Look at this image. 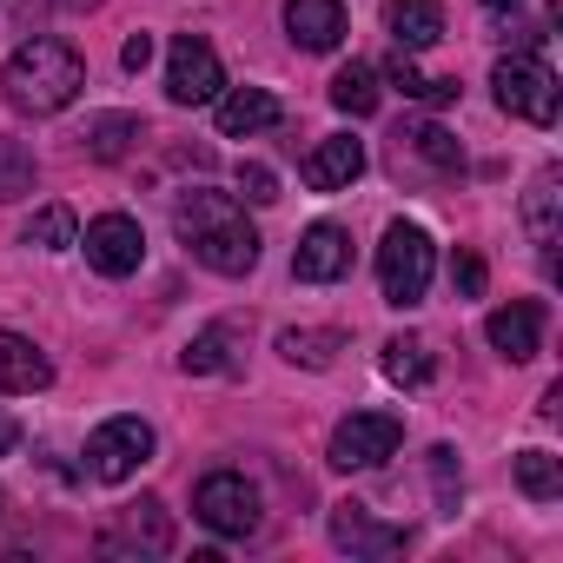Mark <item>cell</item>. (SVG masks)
I'll use <instances>...</instances> for the list:
<instances>
[{
  "instance_id": "14",
  "label": "cell",
  "mask_w": 563,
  "mask_h": 563,
  "mask_svg": "<svg viewBox=\"0 0 563 563\" xmlns=\"http://www.w3.org/2000/svg\"><path fill=\"white\" fill-rule=\"evenodd\" d=\"M286 34L306 54H332L345 41V0H286Z\"/></svg>"
},
{
  "instance_id": "8",
  "label": "cell",
  "mask_w": 563,
  "mask_h": 563,
  "mask_svg": "<svg viewBox=\"0 0 563 563\" xmlns=\"http://www.w3.org/2000/svg\"><path fill=\"white\" fill-rule=\"evenodd\" d=\"M146 457H153V424H146V418H107V424L87 438V471H93L100 484H126Z\"/></svg>"
},
{
  "instance_id": "3",
  "label": "cell",
  "mask_w": 563,
  "mask_h": 563,
  "mask_svg": "<svg viewBox=\"0 0 563 563\" xmlns=\"http://www.w3.org/2000/svg\"><path fill=\"white\" fill-rule=\"evenodd\" d=\"M431 272H438V245H431V232L411 225V219H398V225L385 232V245H378V286H385V306H398V312L424 306Z\"/></svg>"
},
{
  "instance_id": "15",
  "label": "cell",
  "mask_w": 563,
  "mask_h": 563,
  "mask_svg": "<svg viewBox=\"0 0 563 563\" xmlns=\"http://www.w3.org/2000/svg\"><path fill=\"white\" fill-rule=\"evenodd\" d=\"M299 173H306V186H312V192H345V186L365 173V146H358L352 133H332V140H319V146L306 153V166H299Z\"/></svg>"
},
{
  "instance_id": "5",
  "label": "cell",
  "mask_w": 563,
  "mask_h": 563,
  "mask_svg": "<svg viewBox=\"0 0 563 563\" xmlns=\"http://www.w3.org/2000/svg\"><path fill=\"white\" fill-rule=\"evenodd\" d=\"M490 87H497V107H504L510 120L556 126V74H550L543 54H504L497 74H490Z\"/></svg>"
},
{
  "instance_id": "6",
  "label": "cell",
  "mask_w": 563,
  "mask_h": 563,
  "mask_svg": "<svg viewBox=\"0 0 563 563\" xmlns=\"http://www.w3.org/2000/svg\"><path fill=\"white\" fill-rule=\"evenodd\" d=\"M398 444H405V418H391V411H352L332 431L325 464L332 471H378L385 457H398Z\"/></svg>"
},
{
  "instance_id": "9",
  "label": "cell",
  "mask_w": 563,
  "mask_h": 563,
  "mask_svg": "<svg viewBox=\"0 0 563 563\" xmlns=\"http://www.w3.org/2000/svg\"><path fill=\"white\" fill-rule=\"evenodd\" d=\"M166 550H173V517L159 497L120 504L113 523L100 530V556H166Z\"/></svg>"
},
{
  "instance_id": "11",
  "label": "cell",
  "mask_w": 563,
  "mask_h": 563,
  "mask_svg": "<svg viewBox=\"0 0 563 563\" xmlns=\"http://www.w3.org/2000/svg\"><path fill=\"white\" fill-rule=\"evenodd\" d=\"M332 543L339 550H352V556H398L405 543H411V530L405 523H378L372 517V504H332Z\"/></svg>"
},
{
  "instance_id": "12",
  "label": "cell",
  "mask_w": 563,
  "mask_h": 563,
  "mask_svg": "<svg viewBox=\"0 0 563 563\" xmlns=\"http://www.w3.org/2000/svg\"><path fill=\"white\" fill-rule=\"evenodd\" d=\"M352 272V232L319 219L299 232V252H292V278H306V286H332V278Z\"/></svg>"
},
{
  "instance_id": "37",
  "label": "cell",
  "mask_w": 563,
  "mask_h": 563,
  "mask_svg": "<svg viewBox=\"0 0 563 563\" xmlns=\"http://www.w3.org/2000/svg\"><path fill=\"white\" fill-rule=\"evenodd\" d=\"M0 510H8V490H0Z\"/></svg>"
},
{
  "instance_id": "27",
  "label": "cell",
  "mask_w": 563,
  "mask_h": 563,
  "mask_svg": "<svg viewBox=\"0 0 563 563\" xmlns=\"http://www.w3.org/2000/svg\"><path fill=\"white\" fill-rule=\"evenodd\" d=\"M21 245H41V252H74V245H80V219H74L67 206H47V212H34V219H27Z\"/></svg>"
},
{
  "instance_id": "7",
  "label": "cell",
  "mask_w": 563,
  "mask_h": 563,
  "mask_svg": "<svg viewBox=\"0 0 563 563\" xmlns=\"http://www.w3.org/2000/svg\"><path fill=\"white\" fill-rule=\"evenodd\" d=\"M219 93H225V67H219L212 41L179 34L173 54H166V100H173V107H212Z\"/></svg>"
},
{
  "instance_id": "17",
  "label": "cell",
  "mask_w": 563,
  "mask_h": 563,
  "mask_svg": "<svg viewBox=\"0 0 563 563\" xmlns=\"http://www.w3.org/2000/svg\"><path fill=\"white\" fill-rule=\"evenodd\" d=\"M385 34L405 54H424V47L444 41V8L438 0H385Z\"/></svg>"
},
{
  "instance_id": "34",
  "label": "cell",
  "mask_w": 563,
  "mask_h": 563,
  "mask_svg": "<svg viewBox=\"0 0 563 563\" xmlns=\"http://www.w3.org/2000/svg\"><path fill=\"white\" fill-rule=\"evenodd\" d=\"M14 444H21V424H14V418H8V411H0V457H8V451H14Z\"/></svg>"
},
{
  "instance_id": "35",
  "label": "cell",
  "mask_w": 563,
  "mask_h": 563,
  "mask_svg": "<svg viewBox=\"0 0 563 563\" xmlns=\"http://www.w3.org/2000/svg\"><path fill=\"white\" fill-rule=\"evenodd\" d=\"M510 8H523V0H484V14H510Z\"/></svg>"
},
{
  "instance_id": "1",
  "label": "cell",
  "mask_w": 563,
  "mask_h": 563,
  "mask_svg": "<svg viewBox=\"0 0 563 563\" xmlns=\"http://www.w3.org/2000/svg\"><path fill=\"white\" fill-rule=\"evenodd\" d=\"M173 232H179V245L206 265V272H219V278H245L252 265H258V232H252V219H245V206L232 199V192H179V206H173Z\"/></svg>"
},
{
  "instance_id": "32",
  "label": "cell",
  "mask_w": 563,
  "mask_h": 563,
  "mask_svg": "<svg viewBox=\"0 0 563 563\" xmlns=\"http://www.w3.org/2000/svg\"><path fill=\"white\" fill-rule=\"evenodd\" d=\"M484 278H490V272H484L477 252H457V258H451V286H457L464 299H484Z\"/></svg>"
},
{
  "instance_id": "31",
  "label": "cell",
  "mask_w": 563,
  "mask_h": 563,
  "mask_svg": "<svg viewBox=\"0 0 563 563\" xmlns=\"http://www.w3.org/2000/svg\"><path fill=\"white\" fill-rule=\"evenodd\" d=\"M239 192H245L252 206H272V199H278V179H272V166L245 159V166H239Z\"/></svg>"
},
{
  "instance_id": "18",
  "label": "cell",
  "mask_w": 563,
  "mask_h": 563,
  "mask_svg": "<svg viewBox=\"0 0 563 563\" xmlns=\"http://www.w3.org/2000/svg\"><path fill=\"white\" fill-rule=\"evenodd\" d=\"M47 385H54L47 352L21 332H0V391H47Z\"/></svg>"
},
{
  "instance_id": "36",
  "label": "cell",
  "mask_w": 563,
  "mask_h": 563,
  "mask_svg": "<svg viewBox=\"0 0 563 563\" xmlns=\"http://www.w3.org/2000/svg\"><path fill=\"white\" fill-rule=\"evenodd\" d=\"M60 8H74V14H87V8H100V0H60Z\"/></svg>"
},
{
  "instance_id": "26",
  "label": "cell",
  "mask_w": 563,
  "mask_h": 563,
  "mask_svg": "<svg viewBox=\"0 0 563 563\" xmlns=\"http://www.w3.org/2000/svg\"><path fill=\"white\" fill-rule=\"evenodd\" d=\"M517 490L537 497V504L563 497V457L556 451H517Z\"/></svg>"
},
{
  "instance_id": "33",
  "label": "cell",
  "mask_w": 563,
  "mask_h": 563,
  "mask_svg": "<svg viewBox=\"0 0 563 563\" xmlns=\"http://www.w3.org/2000/svg\"><path fill=\"white\" fill-rule=\"evenodd\" d=\"M120 67H126V74H146V67H153V34H133V41L120 47Z\"/></svg>"
},
{
  "instance_id": "24",
  "label": "cell",
  "mask_w": 563,
  "mask_h": 563,
  "mask_svg": "<svg viewBox=\"0 0 563 563\" xmlns=\"http://www.w3.org/2000/svg\"><path fill=\"white\" fill-rule=\"evenodd\" d=\"M232 365H239V358H232V332H225V325H206V332L179 352V372H186V378H212V372H232Z\"/></svg>"
},
{
  "instance_id": "23",
  "label": "cell",
  "mask_w": 563,
  "mask_h": 563,
  "mask_svg": "<svg viewBox=\"0 0 563 563\" xmlns=\"http://www.w3.org/2000/svg\"><path fill=\"white\" fill-rule=\"evenodd\" d=\"M385 80H391V87H398L405 100H424V107H451V100L464 93L457 80H424V74L411 67V54H405V47L391 54V67H385Z\"/></svg>"
},
{
  "instance_id": "28",
  "label": "cell",
  "mask_w": 563,
  "mask_h": 563,
  "mask_svg": "<svg viewBox=\"0 0 563 563\" xmlns=\"http://www.w3.org/2000/svg\"><path fill=\"white\" fill-rule=\"evenodd\" d=\"M278 352H286L292 365H312V372H325V365L345 352V339H339V332H278Z\"/></svg>"
},
{
  "instance_id": "13",
  "label": "cell",
  "mask_w": 563,
  "mask_h": 563,
  "mask_svg": "<svg viewBox=\"0 0 563 563\" xmlns=\"http://www.w3.org/2000/svg\"><path fill=\"white\" fill-rule=\"evenodd\" d=\"M484 339H490V352L510 358V365L537 358V345H543V306H537V299H510V306H497L490 325H484Z\"/></svg>"
},
{
  "instance_id": "2",
  "label": "cell",
  "mask_w": 563,
  "mask_h": 563,
  "mask_svg": "<svg viewBox=\"0 0 563 563\" xmlns=\"http://www.w3.org/2000/svg\"><path fill=\"white\" fill-rule=\"evenodd\" d=\"M0 87H8V107H14V113L47 120V113H67V107L80 100L87 67H80V54H74L67 41L34 34V41L14 47V60H8V74H0Z\"/></svg>"
},
{
  "instance_id": "16",
  "label": "cell",
  "mask_w": 563,
  "mask_h": 563,
  "mask_svg": "<svg viewBox=\"0 0 563 563\" xmlns=\"http://www.w3.org/2000/svg\"><path fill=\"white\" fill-rule=\"evenodd\" d=\"M286 120V107H278L265 87H232V93H219V133L225 140H252V133H265V126H278Z\"/></svg>"
},
{
  "instance_id": "29",
  "label": "cell",
  "mask_w": 563,
  "mask_h": 563,
  "mask_svg": "<svg viewBox=\"0 0 563 563\" xmlns=\"http://www.w3.org/2000/svg\"><path fill=\"white\" fill-rule=\"evenodd\" d=\"M34 192V153L21 140H0V199H27Z\"/></svg>"
},
{
  "instance_id": "22",
  "label": "cell",
  "mask_w": 563,
  "mask_h": 563,
  "mask_svg": "<svg viewBox=\"0 0 563 563\" xmlns=\"http://www.w3.org/2000/svg\"><path fill=\"white\" fill-rule=\"evenodd\" d=\"M398 153H418L431 173H457V166H464V146H457L444 126H431V120H424V126H405V133H398Z\"/></svg>"
},
{
  "instance_id": "10",
  "label": "cell",
  "mask_w": 563,
  "mask_h": 563,
  "mask_svg": "<svg viewBox=\"0 0 563 563\" xmlns=\"http://www.w3.org/2000/svg\"><path fill=\"white\" fill-rule=\"evenodd\" d=\"M80 245H87V265H93L100 278H133V272L146 265V232H140V219H126V212H100Z\"/></svg>"
},
{
  "instance_id": "19",
  "label": "cell",
  "mask_w": 563,
  "mask_h": 563,
  "mask_svg": "<svg viewBox=\"0 0 563 563\" xmlns=\"http://www.w3.org/2000/svg\"><path fill=\"white\" fill-rule=\"evenodd\" d=\"M133 140H146V120H140V113H93L87 133H80L87 159H126Z\"/></svg>"
},
{
  "instance_id": "30",
  "label": "cell",
  "mask_w": 563,
  "mask_h": 563,
  "mask_svg": "<svg viewBox=\"0 0 563 563\" xmlns=\"http://www.w3.org/2000/svg\"><path fill=\"white\" fill-rule=\"evenodd\" d=\"M431 484H438V510H444V517H457L464 471H457V451H451V444H431Z\"/></svg>"
},
{
  "instance_id": "4",
  "label": "cell",
  "mask_w": 563,
  "mask_h": 563,
  "mask_svg": "<svg viewBox=\"0 0 563 563\" xmlns=\"http://www.w3.org/2000/svg\"><path fill=\"white\" fill-rule=\"evenodd\" d=\"M192 517H199L212 537L245 543V537H258L265 504H258V484H252L245 471H206V477H199V490H192Z\"/></svg>"
},
{
  "instance_id": "25",
  "label": "cell",
  "mask_w": 563,
  "mask_h": 563,
  "mask_svg": "<svg viewBox=\"0 0 563 563\" xmlns=\"http://www.w3.org/2000/svg\"><path fill=\"white\" fill-rule=\"evenodd\" d=\"M523 225H530V245L550 258V252H556V173H543V179L530 186V199H523Z\"/></svg>"
},
{
  "instance_id": "21",
  "label": "cell",
  "mask_w": 563,
  "mask_h": 563,
  "mask_svg": "<svg viewBox=\"0 0 563 563\" xmlns=\"http://www.w3.org/2000/svg\"><path fill=\"white\" fill-rule=\"evenodd\" d=\"M332 107H339V113H352V120L378 113V67H372V60L339 67V74H332Z\"/></svg>"
},
{
  "instance_id": "20",
  "label": "cell",
  "mask_w": 563,
  "mask_h": 563,
  "mask_svg": "<svg viewBox=\"0 0 563 563\" xmlns=\"http://www.w3.org/2000/svg\"><path fill=\"white\" fill-rule=\"evenodd\" d=\"M378 372H385L391 385H405V391H424V385L438 378V365H431V345H424V339H391V345L378 352Z\"/></svg>"
}]
</instances>
